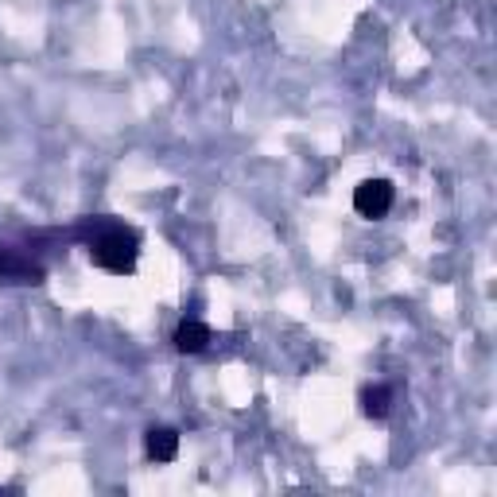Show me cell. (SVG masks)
<instances>
[{
  "label": "cell",
  "mask_w": 497,
  "mask_h": 497,
  "mask_svg": "<svg viewBox=\"0 0 497 497\" xmlns=\"http://www.w3.org/2000/svg\"><path fill=\"white\" fill-rule=\"evenodd\" d=\"M86 253H90V260L98 264V269L113 272V276H129L136 269V257H140V238H136V229H124V226L105 222L90 238Z\"/></svg>",
  "instance_id": "obj_1"
},
{
  "label": "cell",
  "mask_w": 497,
  "mask_h": 497,
  "mask_svg": "<svg viewBox=\"0 0 497 497\" xmlns=\"http://www.w3.org/2000/svg\"><path fill=\"white\" fill-rule=\"evenodd\" d=\"M393 198H397V191L388 179H365V183H357V191H354V210L369 217V222H377V217L393 210Z\"/></svg>",
  "instance_id": "obj_2"
},
{
  "label": "cell",
  "mask_w": 497,
  "mask_h": 497,
  "mask_svg": "<svg viewBox=\"0 0 497 497\" xmlns=\"http://www.w3.org/2000/svg\"><path fill=\"white\" fill-rule=\"evenodd\" d=\"M0 284H43V269L12 248H0Z\"/></svg>",
  "instance_id": "obj_3"
},
{
  "label": "cell",
  "mask_w": 497,
  "mask_h": 497,
  "mask_svg": "<svg viewBox=\"0 0 497 497\" xmlns=\"http://www.w3.org/2000/svg\"><path fill=\"white\" fill-rule=\"evenodd\" d=\"M144 450L152 462H171L179 455V431L175 428H152L144 435Z\"/></svg>",
  "instance_id": "obj_4"
},
{
  "label": "cell",
  "mask_w": 497,
  "mask_h": 497,
  "mask_svg": "<svg viewBox=\"0 0 497 497\" xmlns=\"http://www.w3.org/2000/svg\"><path fill=\"white\" fill-rule=\"evenodd\" d=\"M210 346V326L206 323H195V319H183L175 326V350L179 354H202Z\"/></svg>",
  "instance_id": "obj_5"
},
{
  "label": "cell",
  "mask_w": 497,
  "mask_h": 497,
  "mask_svg": "<svg viewBox=\"0 0 497 497\" xmlns=\"http://www.w3.org/2000/svg\"><path fill=\"white\" fill-rule=\"evenodd\" d=\"M388 408H393V388H388V385H369L362 393V412L369 419H385Z\"/></svg>",
  "instance_id": "obj_6"
}]
</instances>
